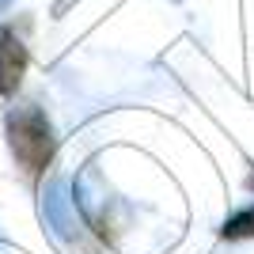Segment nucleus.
Returning <instances> with one entry per match:
<instances>
[{"label":"nucleus","mask_w":254,"mask_h":254,"mask_svg":"<svg viewBox=\"0 0 254 254\" xmlns=\"http://www.w3.org/2000/svg\"><path fill=\"white\" fill-rule=\"evenodd\" d=\"M8 140L23 171H42L53 156V133L38 106H23L8 118Z\"/></svg>","instance_id":"1"},{"label":"nucleus","mask_w":254,"mask_h":254,"mask_svg":"<svg viewBox=\"0 0 254 254\" xmlns=\"http://www.w3.org/2000/svg\"><path fill=\"white\" fill-rule=\"evenodd\" d=\"M42 212H46V220L53 224V235H57L61 243H76L80 224H76V216H72V201L64 197V186H61V182H50V186H46Z\"/></svg>","instance_id":"2"},{"label":"nucleus","mask_w":254,"mask_h":254,"mask_svg":"<svg viewBox=\"0 0 254 254\" xmlns=\"http://www.w3.org/2000/svg\"><path fill=\"white\" fill-rule=\"evenodd\" d=\"M23 68H27V50H23L19 38L8 31L0 38V91H11V87L19 84Z\"/></svg>","instance_id":"3"},{"label":"nucleus","mask_w":254,"mask_h":254,"mask_svg":"<svg viewBox=\"0 0 254 254\" xmlns=\"http://www.w3.org/2000/svg\"><path fill=\"white\" fill-rule=\"evenodd\" d=\"M224 235H232V239H239V235H254V212H247V216H235V220L224 228Z\"/></svg>","instance_id":"4"}]
</instances>
